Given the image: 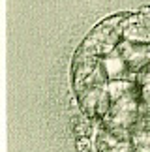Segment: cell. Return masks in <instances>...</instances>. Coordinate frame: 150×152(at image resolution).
Masks as SVG:
<instances>
[{
  "label": "cell",
  "mask_w": 150,
  "mask_h": 152,
  "mask_svg": "<svg viewBox=\"0 0 150 152\" xmlns=\"http://www.w3.org/2000/svg\"><path fill=\"white\" fill-rule=\"evenodd\" d=\"M118 23H120L118 17L101 23L88 36V39L84 42L83 51H86V53H105V51H109L114 45V42H117V38L120 34Z\"/></svg>",
  "instance_id": "cell-1"
}]
</instances>
